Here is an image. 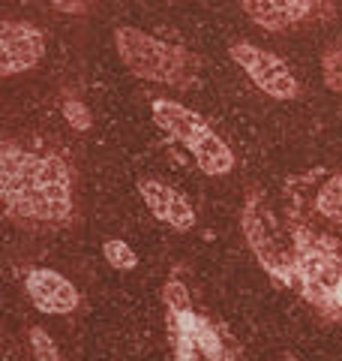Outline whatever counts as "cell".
Returning <instances> with one entry per match:
<instances>
[{
	"mask_svg": "<svg viewBox=\"0 0 342 361\" xmlns=\"http://www.w3.org/2000/svg\"><path fill=\"white\" fill-rule=\"evenodd\" d=\"M0 193L6 217L25 229H63L72 223V169L51 151L4 142Z\"/></svg>",
	"mask_w": 342,
	"mask_h": 361,
	"instance_id": "6da1fadb",
	"label": "cell"
},
{
	"mask_svg": "<svg viewBox=\"0 0 342 361\" xmlns=\"http://www.w3.org/2000/svg\"><path fill=\"white\" fill-rule=\"evenodd\" d=\"M189 268L177 265L163 283V316L171 361H243V346L222 316L189 286Z\"/></svg>",
	"mask_w": 342,
	"mask_h": 361,
	"instance_id": "7a4b0ae2",
	"label": "cell"
},
{
	"mask_svg": "<svg viewBox=\"0 0 342 361\" xmlns=\"http://www.w3.org/2000/svg\"><path fill=\"white\" fill-rule=\"evenodd\" d=\"M285 217L298 241L342 250V172L312 169L285 180Z\"/></svg>",
	"mask_w": 342,
	"mask_h": 361,
	"instance_id": "3957f363",
	"label": "cell"
},
{
	"mask_svg": "<svg viewBox=\"0 0 342 361\" xmlns=\"http://www.w3.org/2000/svg\"><path fill=\"white\" fill-rule=\"evenodd\" d=\"M241 229L255 253L258 265L277 280L279 286L294 289L298 277V235H294L289 217H279V211L270 205V199L253 190L241 208Z\"/></svg>",
	"mask_w": 342,
	"mask_h": 361,
	"instance_id": "277c9868",
	"label": "cell"
},
{
	"mask_svg": "<svg viewBox=\"0 0 342 361\" xmlns=\"http://www.w3.org/2000/svg\"><path fill=\"white\" fill-rule=\"evenodd\" d=\"M118 54L129 70L147 78V82L171 85V87H192L198 78V63L189 51L168 45L163 39H153L135 27H118L114 33Z\"/></svg>",
	"mask_w": 342,
	"mask_h": 361,
	"instance_id": "5b68a950",
	"label": "cell"
},
{
	"mask_svg": "<svg viewBox=\"0 0 342 361\" xmlns=\"http://www.w3.org/2000/svg\"><path fill=\"white\" fill-rule=\"evenodd\" d=\"M153 121L163 127L171 139H177L184 148L196 157V163L204 175L220 178L234 169L232 148L213 133V127L192 109L175 103V99H156L153 103Z\"/></svg>",
	"mask_w": 342,
	"mask_h": 361,
	"instance_id": "8992f818",
	"label": "cell"
},
{
	"mask_svg": "<svg viewBox=\"0 0 342 361\" xmlns=\"http://www.w3.org/2000/svg\"><path fill=\"white\" fill-rule=\"evenodd\" d=\"M294 289L330 325H342V250L298 241Z\"/></svg>",
	"mask_w": 342,
	"mask_h": 361,
	"instance_id": "52a82bcc",
	"label": "cell"
},
{
	"mask_svg": "<svg viewBox=\"0 0 342 361\" xmlns=\"http://www.w3.org/2000/svg\"><path fill=\"white\" fill-rule=\"evenodd\" d=\"M232 58L249 73V78L265 90V94L277 99H291L298 97V78L291 75V70L285 66L277 54H270L265 49H255L249 42L232 45Z\"/></svg>",
	"mask_w": 342,
	"mask_h": 361,
	"instance_id": "ba28073f",
	"label": "cell"
},
{
	"mask_svg": "<svg viewBox=\"0 0 342 361\" xmlns=\"http://www.w3.org/2000/svg\"><path fill=\"white\" fill-rule=\"evenodd\" d=\"M25 292L33 301V307L49 313V316H66L78 307V289L66 280L63 274H57L51 268H27L25 271Z\"/></svg>",
	"mask_w": 342,
	"mask_h": 361,
	"instance_id": "9c48e42d",
	"label": "cell"
},
{
	"mask_svg": "<svg viewBox=\"0 0 342 361\" xmlns=\"http://www.w3.org/2000/svg\"><path fill=\"white\" fill-rule=\"evenodd\" d=\"M0 75H15L21 70L37 66L45 54V37L21 21H4L0 25Z\"/></svg>",
	"mask_w": 342,
	"mask_h": 361,
	"instance_id": "30bf717a",
	"label": "cell"
},
{
	"mask_svg": "<svg viewBox=\"0 0 342 361\" xmlns=\"http://www.w3.org/2000/svg\"><path fill=\"white\" fill-rule=\"evenodd\" d=\"M139 193L144 199V205L151 208V214L159 220L171 226L175 232H189L196 226V208L189 205V199L175 190L171 184L159 178H141L139 180Z\"/></svg>",
	"mask_w": 342,
	"mask_h": 361,
	"instance_id": "8fae6325",
	"label": "cell"
},
{
	"mask_svg": "<svg viewBox=\"0 0 342 361\" xmlns=\"http://www.w3.org/2000/svg\"><path fill=\"white\" fill-rule=\"evenodd\" d=\"M243 6L249 18L270 30L289 27L312 13V0H243Z\"/></svg>",
	"mask_w": 342,
	"mask_h": 361,
	"instance_id": "7c38bea8",
	"label": "cell"
},
{
	"mask_svg": "<svg viewBox=\"0 0 342 361\" xmlns=\"http://www.w3.org/2000/svg\"><path fill=\"white\" fill-rule=\"evenodd\" d=\"M102 253H106L108 265L118 268V271H132L135 265H139V256H135L132 247L127 241H120V238H108L106 244H102Z\"/></svg>",
	"mask_w": 342,
	"mask_h": 361,
	"instance_id": "4fadbf2b",
	"label": "cell"
},
{
	"mask_svg": "<svg viewBox=\"0 0 342 361\" xmlns=\"http://www.w3.org/2000/svg\"><path fill=\"white\" fill-rule=\"evenodd\" d=\"M30 337V349L33 355H37V361H61V353H57V343L49 337V331L39 329V325H33V329L27 331Z\"/></svg>",
	"mask_w": 342,
	"mask_h": 361,
	"instance_id": "5bb4252c",
	"label": "cell"
},
{
	"mask_svg": "<svg viewBox=\"0 0 342 361\" xmlns=\"http://www.w3.org/2000/svg\"><path fill=\"white\" fill-rule=\"evenodd\" d=\"M63 115H66V121H70L75 130H82V133L90 130V111L78 103V99H70V97L63 99Z\"/></svg>",
	"mask_w": 342,
	"mask_h": 361,
	"instance_id": "9a60e30c",
	"label": "cell"
},
{
	"mask_svg": "<svg viewBox=\"0 0 342 361\" xmlns=\"http://www.w3.org/2000/svg\"><path fill=\"white\" fill-rule=\"evenodd\" d=\"M324 78L336 94H342V51H327L324 54Z\"/></svg>",
	"mask_w": 342,
	"mask_h": 361,
	"instance_id": "2e32d148",
	"label": "cell"
},
{
	"mask_svg": "<svg viewBox=\"0 0 342 361\" xmlns=\"http://www.w3.org/2000/svg\"><path fill=\"white\" fill-rule=\"evenodd\" d=\"M57 9H63V13H78L82 9V0H51Z\"/></svg>",
	"mask_w": 342,
	"mask_h": 361,
	"instance_id": "e0dca14e",
	"label": "cell"
},
{
	"mask_svg": "<svg viewBox=\"0 0 342 361\" xmlns=\"http://www.w3.org/2000/svg\"><path fill=\"white\" fill-rule=\"evenodd\" d=\"M282 361H298V358H294V355H289V353H285V355H282Z\"/></svg>",
	"mask_w": 342,
	"mask_h": 361,
	"instance_id": "ac0fdd59",
	"label": "cell"
}]
</instances>
